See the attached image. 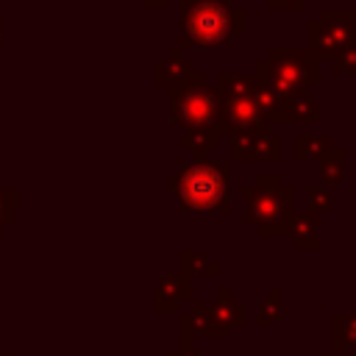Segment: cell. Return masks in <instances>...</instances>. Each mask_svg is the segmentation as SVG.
<instances>
[{
	"mask_svg": "<svg viewBox=\"0 0 356 356\" xmlns=\"http://www.w3.org/2000/svg\"><path fill=\"white\" fill-rule=\"evenodd\" d=\"M170 195L184 211L197 214H225L231 211V161L206 159L184 161L167 175Z\"/></svg>",
	"mask_w": 356,
	"mask_h": 356,
	"instance_id": "obj_1",
	"label": "cell"
},
{
	"mask_svg": "<svg viewBox=\"0 0 356 356\" xmlns=\"http://www.w3.org/2000/svg\"><path fill=\"white\" fill-rule=\"evenodd\" d=\"M178 47H222L245 33V11L234 0H178Z\"/></svg>",
	"mask_w": 356,
	"mask_h": 356,
	"instance_id": "obj_2",
	"label": "cell"
},
{
	"mask_svg": "<svg viewBox=\"0 0 356 356\" xmlns=\"http://www.w3.org/2000/svg\"><path fill=\"white\" fill-rule=\"evenodd\" d=\"M167 100L172 122L181 128V134L228 136V125L222 122V97L203 72L195 70L178 83L167 86Z\"/></svg>",
	"mask_w": 356,
	"mask_h": 356,
	"instance_id": "obj_3",
	"label": "cell"
},
{
	"mask_svg": "<svg viewBox=\"0 0 356 356\" xmlns=\"http://www.w3.org/2000/svg\"><path fill=\"white\" fill-rule=\"evenodd\" d=\"M253 75L261 86L284 97H295L320 83V64L306 53V47H270L264 58L256 61Z\"/></svg>",
	"mask_w": 356,
	"mask_h": 356,
	"instance_id": "obj_4",
	"label": "cell"
},
{
	"mask_svg": "<svg viewBox=\"0 0 356 356\" xmlns=\"http://www.w3.org/2000/svg\"><path fill=\"white\" fill-rule=\"evenodd\" d=\"M295 214V189L281 186H245L242 189V222L256 228L261 239L289 236V220Z\"/></svg>",
	"mask_w": 356,
	"mask_h": 356,
	"instance_id": "obj_5",
	"label": "cell"
},
{
	"mask_svg": "<svg viewBox=\"0 0 356 356\" xmlns=\"http://www.w3.org/2000/svg\"><path fill=\"white\" fill-rule=\"evenodd\" d=\"M356 36V8H320L306 22V53L320 64L331 61Z\"/></svg>",
	"mask_w": 356,
	"mask_h": 356,
	"instance_id": "obj_6",
	"label": "cell"
},
{
	"mask_svg": "<svg viewBox=\"0 0 356 356\" xmlns=\"http://www.w3.org/2000/svg\"><path fill=\"white\" fill-rule=\"evenodd\" d=\"M195 300V286L192 278L186 275H161L156 278V289H153V309L156 314H178L184 303Z\"/></svg>",
	"mask_w": 356,
	"mask_h": 356,
	"instance_id": "obj_7",
	"label": "cell"
},
{
	"mask_svg": "<svg viewBox=\"0 0 356 356\" xmlns=\"http://www.w3.org/2000/svg\"><path fill=\"white\" fill-rule=\"evenodd\" d=\"M222 122L228 125V134L234 131H253V134H270V122L256 108L253 97H222Z\"/></svg>",
	"mask_w": 356,
	"mask_h": 356,
	"instance_id": "obj_8",
	"label": "cell"
},
{
	"mask_svg": "<svg viewBox=\"0 0 356 356\" xmlns=\"http://www.w3.org/2000/svg\"><path fill=\"white\" fill-rule=\"evenodd\" d=\"M206 314H209V320H214V323H220V325H225L231 331L245 325V306H242V300L234 298L231 286H220L217 289V300L206 303Z\"/></svg>",
	"mask_w": 356,
	"mask_h": 356,
	"instance_id": "obj_9",
	"label": "cell"
},
{
	"mask_svg": "<svg viewBox=\"0 0 356 356\" xmlns=\"http://www.w3.org/2000/svg\"><path fill=\"white\" fill-rule=\"evenodd\" d=\"M189 72H195V64H192V58L184 56L181 47H167V56H161L153 64V81L159 86H172L181 78H186Z\"/></svg>",
	"mask_w": 356,
	"mask_h": 356,
	"instance_id": "obj_10",
	"label": "cell"
},
{
	"mask_svg": "<svg viewBox=\"0 0 356 356\" xmlns=\"http://www.w3.org/2000/svg\"><path fill=\"white\" fill-rule=\"evenodd\" d=\"M320 217L312 211H295L289 220V239L295 250H317L320 248V234H317Z\"/></svg>",
	"mask_w": 356,
	"mask_h": 356,
	"instance_id": "obj_11",
	"label": "cell"
},
{
	"mask_svg": "<svg viewBox=\"0 0 356 356\" xmlns=\"http://www.w3.org/2000/svg\"><path fill=\"white\" fill-rule=\"evenodd\" d=\"M250 97L267 122H289V97L273 92L270 86H261L259 81H256V89Z\"/></svg>",
	"mask_w": 356,
	"mask_h": 356,
	"instance_id": "obj_12",
	"label": "cell"
},
{
	"mask_svg": "<svg viewBox=\"0 0 356 356\" xmlns=\"http://www.w3.org/2000/svg\"><path fill=\"white\" fill-rule=\"evenodd\" d=\"M317 170H320V178H323L325 189L342 186L345 178H348V153H345V147H337L334 145L331 150H325L317 159Z\"/></svg>",
	"mask_w": 356,
	"mask_h": 356,
	"instance_id": "obj_13",
	"label": "cell"
},
{
	"mask_svg": "<svg viewBox=\"0 0 356 356\" xmlns=\"http://www.w3.org/2000/svg\"><path fill=\"white\" fill-rule=\"evenodd\" d=\"M334 147V139L328 134H295L292 136V159L298 164L309 161V159H320L325 150Z\"/></svg>",
	"mask_w": 356,
	"mask_h": 356,
	"instance_id": "obj_14",
	"label": "cell"
},
{
	"mask_svg": "<svg viewBox=\"0 0 356 356\" xmlns=\"http://www.w3.org/2000/svg\"><path fill=\"white\" fill-rule=\"evenodd\" d=\"M331 350L356 353V314L353 312L331 314Z\"/></svg>",
	"mask_w": 356,
	"mask_h": 356,
	"instance_id": "obj_15",
	"label": "cell"
},
{
	"mask_svg": "<svg viewBox=\"0 0 356 356\" xmlns=\"http://www.w3.org/2000/svg\"><path fill=\"white\" fill-rule=\"evenodd\" d=\"M214 89L220 97H248L256 89V75L253 72H220Z\"/></svg>",
	"mask_w": 356,
	"mask_h": 356,
	"instance_id": "obj_16",
	"label": "cell"
},
{
	"mask_svg": "<svg viewBox=\"0 0 356 356\" xmlns=\"http://www.w3.org/2000/svg\"><path fill=\"white\" fill-rule=\"evenodd\" d=\"M178 261H181V275L186 278H203V275H220V264L203 253H195L192 248H181L178 250Z\"/></svg>",
	"mask_w": 356,
	"mask_h": 356,
	"instance_id": "obj_17",
	"label": "cell"
},
{
	"mask_svg": "<svg viewBox=\"0 0 356 356\" xmlns=\"http://www.w3.org/2000/svg\"><path fill=\"white\" fill-rule=\"evenodd\" d=\"M261 134H253V131H234L228 134V161H250L253 164V156H256V142H259Z\"/></svg>",
	"mask_w": 356,
	"mask_h": 356,
	"instance_id": "obj_18",
	"label": "cell"
},
{
	"mask_svg": "<svg viewBox=\"0 0 356 356\" xmlns=\"http://www.w3.org/2000/svg\"><path fill=\"white\" fill-rule=\"evenodd\" d=\"M284 317V289L281 286H270L264 300L259 303L256 309V325L259 328H267L273 323H278Z\"/></svg>",
	"mask_w": 356,
	"mask_h": 356,
	"instance_id": "obj_19",
	"label": "cell"
},
{
	"mask_svg": "<svg viewBox=\"0 0 356 356\" xmlns=\"http://www.w3.org/2000/svg\"><path fill=\"white\" fill-rule=\"evenodd\" d=\"M289 122H295V125H317L320 122V106L309 92L289 97Z\"/></svg>",
	"mask_w": 356,
	"mask_h": 356,
	"instance_id": "obj_20",
	"label": "cell"
},
{
	"mask_svg": "<svg viewBox=\"0 0 356 356\" xmlns=\"http://www.w3.org/2000/svg\"><path fill=\"white\" fill-rule=\"evenodd\" d=\"M284 159V136L281 134H261L256 142L253 164H278Z\"/></svg>",
	"mask_w": 356,
	"mask_h": 356,
	"instance_id": "obj_21",
	"label": "cell"
},
{
	"mask_svg": "<svg viewBox=\"0 0 356 356\" xmlns=\"http://www.w3.org/2000/svg\"><path fill=\"white\" fill-rule=\"evenodd\" d=\"M220 142H222V136H217V134H181L178 136V147L181 150H214V147H220Z\"/></svg>",
	"mask_w": 356,
	"mask_h": 356,
	"instance_id": "obj_22",
	"label": "cell"
},
{
	"mask_svg": "<svg viewBox=\"0 0 356 356\" xmlns=\"http://www.w3.org/2000/svg\"><path fill=\"white\" fill-rule=\"evenodd\" d=\"M331 72H337V75H356V36L331 58Z\"/></svg>",
	"mask_w": 356,
	"mask_h": 356,
	"instance_id": "obj_23",
	"label": "cell"
},
{
	"mask_svg": "<svg viewBox=\"0 0 356 356\" xmlns=\"http://www.w3.org/2000/svg\"><path fill=\"white\" fill-rule=\"evenodd\" d=\"M306 206H309L306 211L323 217L325 211H331L334 197H331V192H328L325 186H306Z\"/></svg>",
	"mask_w": 356,
	"mask_h": 356,
	"instance_id": "obj_24",
	"label": "cell"
},
{
	"mask_svg": "<svg viewBox=\"0 0 356 356\" xmlns=\"http://www.w3.org/2000/svg\"><path fill=\"white\" fill-rule=\"evenodd\" d=\"M178 328L181 342H192L195 337H203V317L197 312H178Z\"/></svg>",
	"mask_w": 356,
	"mask_h": 356,
	"instance_id": "obj_25",
	"label": "cell"
},
{
	"mask_svg": "<svg viewBox=\"0 0 356 356\" xmlns=\"http://www.w3.org/2000/svg\"><path fill=\"white\" fill-rule=\"evenodd\" d=\"M267 6L273 11H303L309 0H267Z\"/></svg>",
	"mask_w": 356,
	"mask_h": 356,
	"instance_id": "obj_26",
	"label": "cell"
},
{
	"mask_svg": "<svg viewBox=\"0 0 356 356\" xmlns=\"http://www.w3.org/2000/svg\"><path fill=\"white\" fill-rule=\"evenodd\" d=\"M281 184H284L281 172H259L256 175V186H281Z\"/></svg>",
	"mask_w": 356,
	"mask_h": 356,
	"instance_id": "obj_27",
	"label": "cell"
},
{
	"mask_svg": "<svg viewBox=\"0 0 356 356\" xmlns=\"http://www.w3.org/2000/svg\"><path fill=\"white\" fill-rule=\"evenodd\" d=\"M167 356H203L192 342H181L178 348H172V350H167Z\"/></svg>",
	"mask_w": 356,
	"mask_h": 356,
	"instance_id": "obj_28",
	"label": "cell"
},
{
	"mask_svg": "<svg viewBox=\"0 0 356 356\" xmlns=\"http://www.w3.org/2000/svg\"><path fill=\"white\" fill-rule=\"evenodd\" d=\"M142 6H145V8H156V11H161V8L170 6V0H142Z\"/></svg>",
	"mask_w": 356,
	"mask_h": 356,
	"instance_id": "obj_29",
	"label": "cell"
},
{
	"mask_svg": "<svg viewBox=\"0 0 356 356\" xmlns=\"http://www.w3.org/2000/svg\"><path fill=\"white\" fill-rule=\"evenodd\" d=\"M317 356H356V353H350V350H331L328 348V350H320Z\"/></svg>",
	"mask_w": 356,
	"mask_h": 356,
	"instance_id": "obj_30",
	"label": "cell"
},
{
	"mask_svg": "<svg viewBox=\"0 0 356 356\" xmlns=\"http://www.w3.org/2000/svg\"><path fill=\"white\" fill-rule=\"evenodd\" d=\"M189 161H206V150H192V159Z\"/></svg>",
	"mask_w": 356,
	"mask_h": 356,
	"instance_id": "obj_31",
	"label": "cell"
},
{
	"mask_svg": "<svg viewBox=\"0 0 356 356\" xmlns=\"http://www.w3.org/2000/svg\"><path fill=\"white\" fill-rule=\"evenodd\" d=\"M353 314H356V312H353Z\"/></svg>",
	"mask_w": 356,
	"mask_h": 356,
	"instance_id": "obj_32",
	"label": "cell"
}]
</instances>
